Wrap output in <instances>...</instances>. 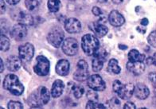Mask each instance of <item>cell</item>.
Returning <instances> with one entry per match:
<instances>
[{"label": "cell", "mask_w": 156, "mask_h": 109, "mask_svg": "<svg viewBox=\"0 0 156 109\" xmlns=\"http://www.w3.org/2000/svg\"><path fill=\"white\" fill-rule=\"evenodd\" d=\"M7 107L8 108H11V109H14V108H23V104H21L20 102L19 101H10L7 104Z\"/></svg>", "instance_id": "cell-31"}, {"label": "cell", "mask_w": 156, "mask_h": 109, "mask_svg": "<svg viewBox=\"0 0 156 109\" xmlns=\"http://www.w3.org/2000/svg\"><path fill=\"white\" fill-rule=\"evenodd\" d=\"M107 69L109 72L113 73V74H119L120 71H121V69L119 67L118 61L115 59H111L109 61Z\"/></svg>", "instance_id": "cell-23"}, {"label": "cell", "mask_w": 156, "mask_h": 109, "mask_svg": "<svg viewBox=\"0 0 156 109\" xmlns=\"http://www.w3.org/2000/svg\"><path fill=\"white\" fill-rule=\"evenodd\" d=\"M49 61L45 56H37L34 66V70L36 74L41 76H46L49 72Z\"/></svg>", "instance_id": "cell-6"}, {"label": "cell", "mask_w": 156, "mask_h": 109, "mask_svg": "<svg viewBox=\"0 0 156 109\" xmlns=\"http://www.w3.org/2000/svg\"><path fill=\"white\" fill-rule=\"evenodd\" d=\"M16 19L19 21V23H23L27 26H32L34 24V19L32 15L28 14V13L24 12V11H19Z\"/></svg>", "instance_id": "cell-21"}, {"label": "cell", "mask_w": 156, "mask_h": 109, "mask_svg": "<svg viewBox=\"0 0 156 109\" xmlns=\"http://www.w3.org/2000/svg\"><path fill=\"white\" fill-rule=\"evenodd\" d=\"M134 94L136 98L139 100H145L147 99L149 95H150V90L148 87L143 83H138L135 86L134 89Z\"/></svg>", "instance_id": "cell-16"}, {"label": "cell", "mask_w": 156, "mask_h": 109, "mask_svg": "<svg viewBox=\"0 0 156 109\" xmlns=\"http://www.w3.org/2000/svg\"><path fill=\"white\" fill-rule=\"evenodd\" d=\"M108 21L113 26L119 27L124 24L125 19L118 10H112L111 13L109 14Z\"/></svg>", "instance_id": "cell-14"}, {"label": "cell", "mask_w": 156, "mask_h": 109, "mask_svg": "<svg viewBox=\"0 0 156 109\" xmlns=\"http://www.w3.org/2000/svg\"><path fill=\"white\" fill-rule=\"evenodd\" d=\"M123 0H112V2L115 4H119V3L123 2Z\"/></svg>", "instance_id": "cell-41"}, {"label": "cell", "mask_w": 156, "mask_h": 109, "mask_svg": "<svg viewBox=\"0 0 156 109\" xmlns=\"http://www.w3.org/2000/svg\"><path fill=\"white\" fill-rule=\"evenodd\" d=\"M87 84L91 89L96 92H101L106 89V84L100 75L94 74L88 76V78L87 79Z\"/></svg>", "instance_id": "cell-11"}, {"label": "cell", "mask_w": 156, "mask_h": 109, "mask_svg": "<svg viewBox=\"0 0 156 109\" xmlns=\"http://www.w3.org/2000/svg\"><path fill=\"white\" fill-rule=\"evenodd\" d=\"M127 69L130 72L135 76L142 74L145 70V65L141 62H128L127 64Z\"/></svg>", "instance_id": "cell-17"}, {"label": "cell", "mask_w": 156, "mask_h": 109, "mask_svg": "<svg viewBox=\"0 0 156 109\" xmlns=\"http://www.w3.org/2000/svg\"><path fill=\"white\" fill-rule=\"evenodd\" d=\"M10 40L6 35H1V41H0V49L3 52H6L10 49Z\"/></svg>", "instance_id": "cell-26"}, {"label": "cell", "mask_w": 156, "mask_h": 109, "mask_svg": "<svg viewBox=\"0 0 156 109\" xmlns=\"http://www.w3.org/2000/svg\"><path fill=\"white\" fill-rule=\"evenodd\" d=\"M0 62H1V69H0V72H3V70H4V65H3V62H2V60H0Z\"/></svg>", "instance_id": "cell-40"}, {"label": "cell", "mask_w": 156, "mask_h": 109, "mask_svg": "<svg viewBox=\"0 0 156 109\" xmlns=\"http://www.w3.org/2000/svg\"><path fill=\"white\" fill-rule=\"evenodd\" d=\"M64 89H65V84L63 81L61 80H56L52 85L51 96L54 98H58L62 95Z\"/></svg>", "instance_id": "cell-20"}, {"label": "cell", "mask_w": 156, "mask_h": 109, "mask_svg": "<svg viewBox=\"0 0 156 109\" xmlns=\"http://www.w3.org/2000/svg\"><path fill=\"white\" fill-rule=\"evenodd\" d=\"M6 1L10 5H16L19 3L20 0H6Z\"/></svg>", "instance_id": "cell-38"}, {"label": "cell", "mask_w": 156, "mask_h": 109, "mask_svg": "<svg viewBox=\"0 0 156 109\" xmlns=\"http://www.w3.org/2000/svg\"><path fill=\"white\" fill-rule=\"evenodd\" d=\"M81 47L86 55L93 56L100 49V41L94 35L85 34L81 39Z\"/></svg>", "instance_id": "cell-3"}, {"label": "cell", "mask_w": 156, "mask_h": 109, "mask_svg": "<svg viewBox=\"0 0 156 109\" xmlns=\"http://www.w3.org/2000/svg\"><path fill=\"white\" fill-rule=\"evenodd\" d=\"M64 32L59 26L52 28L47 35V41L52 46L59 48L64 41Z\"/></svg>", "instance_id": "cell-5"}, {"label": "cell", "mask_w": 156, "mask_h": 109, "mask_svg": "<svg viewBox=\"0 0 156 109\" xmlns=\"http://www.w3.org/2000/svg\"><path fill=\"white\" fill-rule=\"evenodd\" d=\"M92 30L95 33V34L99 37H105V35L108 33V27L104 23H102L101 21L93 23V26H92Z\"/></svg>", "instance_id": "cell-19"}, {"label": "cell", "mask_w": 156, "mask_h": 109, "mask_svg": "<svg viewBox=\"0 0 156 109\" xmlns=\"http://www.w3.org/2000/svg\"><path fill=\"white\" fill-rule=\"evenodd\" d=\"M119 49H120V50H127V46L123 45H119Z\"/></svg>", "instance_id": "cell-43"}, {"label": "cell", "mask_w": 156, "mask_h": 109, "mask_svg": "<svg viewBox=\"0 0 156 109\" xmlns=\"http://www.w3.org/2000/svg\"><path fill=\"white\" fill-rule=\"evenodd\" d=\"M136 105H135V104H133L132 102H127V103L124 104V106H123V108L125 109H129V108H136Z\"/></svg>", "instance_id": "cell-34"}, {"label": "cell", "mask_w": 156, "mask_h": 109, "mask_svg": "<svg viewBox=\"0 0 156 109\" xmlns=\"http://www.w3.org/2000/svg\"><path fill=\"white\" fill-rule=\"evenodd\" d=\"M22 60L19 57L15 55H11L7 58L6 62V68L10 72L18 71L22 65Z\"/></svg>", "instance_id": "cell-15"}, {"label": "cell", "mask_w": 156, "mask_h": 109, "mask_svg": "<svg viewBox=\"0 0 156 109\" xmlns=\"http://www.w3.org/2000/svg\"><path fill=\"white\" fill-rule=\"evenodd\" d=\"M71 92L73 93V96L76 97V99L80 98L82 97L84 93V89L81 85H78V84H73L71 89H70Z\"/></svg>", "instance_id": "cell-24"}, {"label": "cell", "mask_w": 156, "mask_h": 109, "mask_svg": "<svg viewBox=\"0 0 156 109\" xmlns=\"http://www.w3.org/2000/svg\"><path fill=\"white\" fill-rule=\"evenodd\" d=\"M50 96L49 90L45 87H39L30 93L27 104L30 107H41L49 102Z\"/></svg>", "instance_id": "cell-1"}, {"label": "cell", "mask_w": 156, "mask_h": 109, "mask_svg": "<svg viewBox=\"0 0 156 109\" xmlns=\"http://www.w3.org/2000/svg\"><path fill=\"white\" fill-rule=\"evenodd\" d=\"M19 58L22 62L27 63L30 62L34 54V45L30 43H26L22 45L19 48Z\"/></svg>", "instance_id": "cell-10"}, {"label": "cell", "mask_w": 156, "mask_h": 109, "mask_svg": "<svg viewBox=\"0 0 156 109\" xmlns=\"http://www.w3.org/2000/svg\"><path fill=\"white\" fill-rule=\"evenodd\" d=\"M27 35V26L23 23H18L13 26L11 30V36L16 41H23Z\"/></svg>", "instance_id": "cell-12"}, {"label": "cell", "mask_w": 156, "mask_h": 109, "mask_svg": "<svg viewBox=\"0 0 156 109\" xmlns=\"http://www.w3.org/2000/svg\"><path fill=\"white\" fill-rule=\"evenodd\" d=\"M87 98H88V101H93V102H97L98 101V95L96 93V91L90 90L87 93Z\"/></svg>", "instance_id": "cell-28"}, {"label": "cell", "mask_w": 156, "mask_h": 109, "mask_svg": "<svg viewBox=\"0 0 156 109\" xmlns=\"http://www.w3.org/2000/svg\"><path fill=\"white\" fill-rule=\"evenodd\" d=\"M154 84V92H155V93H156V83L155 84Z\"/></svg>", "instance_id": "cell-45"}, {"label": "cell", "mask_w": 156, "mask_h": 109, "mask_svg": "<svg viewBox=\"0 0 156 109\" xmlns=\"http://www.w3.org/2000/svg\"><path fill=\"white\" fill-rule=\"evenodd\" d=\"M73 78L79 82L85 81L88 78V64L84 60H80L76 65V70L73 73Z\"/></svg>", "instance_id": "cell-9"}, {"label": "cell", "mask_w": 156, "mask_h": 109, "mask_svg": "<svg viewBox=\"0 0 156 109\" xmlns=\"http://www.w3.org/2000/svg\"><path fill=\"white\" fill-rule=\"evenodd\" d=\"M3 88L15 96H20L24 92V86L15 74H8L3 80Z\"/></svg>", "instance_id": "cell-2"}, {"label": "cell", "mask_w": 156, "mask_h": 109, "mask_svg": "<svg viewBox=\"0 0 156 109\" xmlns=\"http://www.w3.org/2000/svg\"><path fill=\"white\" fill-rule=\"evenodd\" d=\"M113 91L116 93L119 98L123 100H128L134 94L135 86L132 84H122L119 80H116L113 83Z\"/></svg>", "instance_id": "cell-4"}, {"label": "cell", "mask_w": 156, "mask_h": 109, "mask_svg": "<svg viewBox=\"0 0 156 109\" xmlns=\"http://www.w3.org/2000/svg\"><path fill=\"white\" fill-rule=\"evenodd\" d=\"M62 50L65 54L68 56H74L77 54L79 50L78 42L73 37H67L62 44Z\"/></svg>", "instance_id": "cell-8"}, {"label": "cell", "mask_w": 156, "mask_h": 109, "mask_svg": "<svg viewBox=\"0 0 156 109\" xmlns=\"http://www.w3.org/2000/svg\"><path fill=\"white\" fill-rule=\"evenodd\" d=\"M108 57L107 51L104 49H99L97 52L93 55L92 61V68L94 72H99L103 68L104 63L106 62Z\"/></svg>", "instance_id": "cell-7"}, {"label": "cell", "mask_w": 156, "mask_h": 109, "mask_svg": "<svg viewBox=\"0 0 156 109\" xmlns=\"http://www.w3.org/2000/svg\"><path fill=\"white\" fill-rule=\"evenodd\" d=\"M128 59L130 62H141L145 61V55L140 54L137 50H132L128 53Z\"/></svg>", "instance_id": "cell-22"}, {"label": "cell", "mask_w": 156, "mask_h": 109, "mask_svg": "<svg viewBox=\"0 0 156 109\" xmlns=\"http://www.w3.org/2000/svg\"><path fill=\"white\" fill-rule=\"evenodd\" d=\"M87 108H105V106L101 104H98L97 102H93V101H88V103L86 104Z\"/></svg>", "instance_id": "cell-30"}, {"label": "cell", "mask_w": 156, "mask_h": 109, "mask_svg": "<svg viewBox=\"0 0 156 109\" xmlns=\"http://www.w3.org/2000/svg\"><path fill=\"white\" fill-rule=\"evenodd\" d=\"M92 12L93 13V15L95 16H101L102 15V11L98 6H94L93 9H92Z\"/></svg>", "instance_id": "cell-33"}, {"label": "cell", "mask_w": 156, "mask_h": 109, "mask_svg": "<svg viewBox=\"0 0 156 109\" xmlns=\"http://www.w3.org/2000/svg\"><path fill=\"white\" fill-rule=\"evenodd\" d=\"M69 1H74V0H69Z\"/></svg>", "instance_id": "cell-46"}, {"label": "cell", "mask_w": 156, "mask_h": 109, "mask_svg": "<svg viewBox=\"0 0 156 109\" xmlns=\"http://www.w3.org/2000/svg\"><path fill=\"white\" fill-rule=\"evenodd\" d=\"M109 104H110V107H117L119 106V104H120V102H119V100L117 99V98L114 97V98H112V99L110 100V102H109Z\"/></svg>", "instance_id": "cell-32"}, {"label": "cell", "mask_w": 156, "mask_h": 109, "mask_svg": "<svg viewBox=\"0 0 156 109\" xmlns=\"http://www.w3.org/2000/svg\"><path fill=\"white\" fill-rule=\"evenodd\" d=\"M25 5L27 6V10L30 11H34L38 7V1L37 0H26Z\"/></svg>", "instance_id": "cell-27"}, {"label": "cell", "mask_w": 156, "mask_h": 109, "mask_svg": "<svg viewBox=\"0 0 156 109\" xmlns=\"http://www.w3.org/2000/svg\"><path fill=\"white\" fill-rule=\"evenodd\" d=\"M148 23H149V21H148V19H146V18H144V19H142L141 22H140V24H141V26H147Z\"/></svg>", "instance_id": "cell-37"}, {"label": "cell", "mask_w": 156, "mask_h": 109, "mask_svg": "<svg viewBox=\"0 0 156 109\" xmlns=\"http://www.w3.org/2000/svg\"><path fill=\"white\" fill-rule=\"evenodd\" d=\"M154 1H155V2H156V0H154Z\"/></svg>", "instance_id": "cell-47"}, {"label": "cell", "mask_w": 156, "mask_h": 109, "mask_svg": "<svg viewBox=\"0 0 156 109\" xmlns=\"http://www.w3.org/2000/svg\"><path fill=\"white\" fill-rule=\"evenodd\" d=\"M147 41L152 47L156 48V30L152 31L151 33L149 34L147 37Z\"/></svg>", "instance_id": "cell-29"}, {"label": "cell", "mask_w": 156, "mask_h": 109, "mask_svg": "<svg viewBox=\"0 0 156 109\" xmlns=\"http://www.w3.org/2000/svg\"><path fill=\"white\" fill-rule=\"evenodd\" d=\"M98 2H107V0H97Z\"/></svg>", "instance_id": "cell-44"}, {"label": "cell", "mask_w": 156, "mask_h": 109, "mask_svg": "<svg viewBox=\"0 0 156 109\" xmlns=\"http://www.w3.org/2000/svg\"><path fill=\"white\" fill-rule=\"evenodd\" d=\"M149 80L151 81L153 84L156 83V73L155 72H151L149 74Z\"/></svg>", "instance_id": "cell-35"}, {"label": "cell", "mask_w": 156, "mask_h": 109, "mask_svg": "<svg viewBox=\"0 0 156 109\" xmlns=\"http://www.w3.org/2000/svg\"><path fill=\"white\" fill-rule=\"evenodd\" d=\"M5 10H6V5L3 0H1V15L4 14Z\"/></svg>", "instance_id": "cell-36"}, {"label": "cell", "mask_w": 156, "mask_h": 109, "mask_svg": "<svg viewBox=\"0 0 156 109\" xmlns=\"http://www.w3.org/2000/svg\"><path fill=\"white\" fill-rule=\"evenodd\" d=\"M147 65L153 64V59H152V57H149V58L147 59Z\"/></svg>", "instance_id": "cell-39"}, {"label": "cell", "mask_w": 156, "mask_h": 109, "mask_svg": "<svg viewBox=\"0 0 156 109\" xmlns=\"http://www.w3.org/2000/svg\"><path fill=\"white\" fill-rule=\"evenodd\" d=\"M65 29L69 33H79L81 30V23L76 18H69L65 22Z\"/></svg>", "instance_id": "cell-13"}, {"label": "cell", "mask_w": 156, "mask_h": 109, "mask_svg": "<svg viewBox=\"0 0 156 109\" xmlns=\"http://www.w3.org/2000/svg\"><path fill=\"white\" fill-rule=\"evenodd\" d=\"M152 59H153V64L156 66V53H154L153 57H152Z\"/></svg>", "instance_id": "cell-42"}, {"label": "cell", "mask_w": 156, "mask_h": 109, "mask_svg": "<svg viewBox=\"0 0 156 109\" xmlns=\"http://www.w3.org/2000/svg\"><path fill=\"white\" fill-rule=\"evenodd\" d=\"M70 65L69 62L66 59L60 60L59 62L56 65V72L58 75L62 76H67L69 72Z\"/></svg>", "instance_id": "cell-18"}, {"label": "cell", "mask_w": 156, "mask_h": 109, "mask_svg": "<svg viewBox=\"0 0 156 109\" xmlns=\"http://www.w3.org/2000/svg\"><path fill=\"white\" fill-rule=\"evenodd\" d=\"M47 6L50 12H58L61 6V1L60 0H48Z\"/></svg>", "instance_id": "cell-25"}]
</instances>
